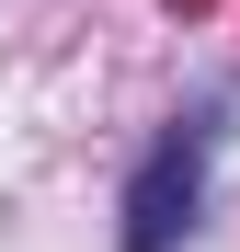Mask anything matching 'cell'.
Returning a JSON list of instances; mask_svg holds the SVG:
<instances>
[{
	"label": "cell",
	"mask_w": 240,
	"mask_h": 252,
	"mask_svg": "<svg viewBox=\"0 0 240 252\" xmlns=\"http://www.w3.org/2000/svg\"><path fill=\"white\" fill-rule=\"evenodd\" d=\"M172 12H206V0H172Z\"/></svg>",
	"instance_id": "2"
},
{
	"label": "cell",
	"mask_w": 240,
	"mask_h": 252,
	"mask_svg": "<svg viewBox=\"0 0 240 252\" xmlns=\"http://www.w3.org/2000/svg\"><path fill=\"white\" fill-rule=\"evenodd\" d=\"M206 138L217 126H172L149 160H137V184H126V252H172L183 229H194V206H206Z\"/></svg>",
	"instance_id": "1"
}]
</instances>
